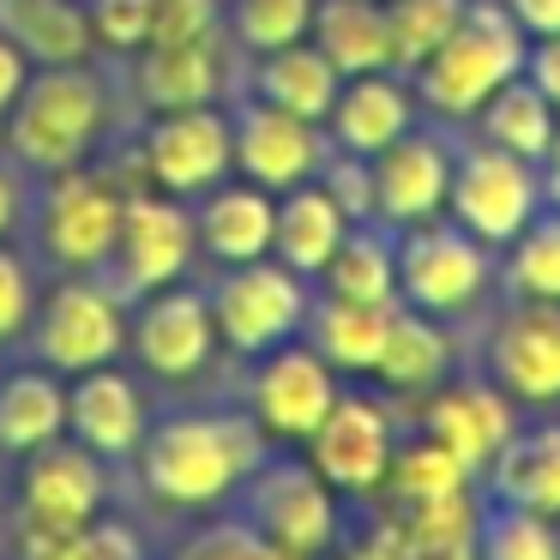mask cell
<instances>
[{"mask_svg": "<svg viewBox=\"0 0 560 560\" xmlns=\"http://www.w3.org/2000/svg\"><path fill=\"white\" fill-rule=\"evenodd\" d=\"M326 295L338 302H374V307H392L398 302V235L386 223H355L343 235V247L331 254V266L319 271Z\"/></svg>", "mask_w": 560, "mask_h": 560, "instance_id": "cell-32", "label": "cell"}, {"mask_svg": "<svg viewBox=\"0 0 560 560\" xmlns=\"http://www.w3.org/2000/svg\"><path fill=\"white\" fill-rule=\"evenodd\" d=\"M139 170H145V182L158 187V194H175V199L211 194V187L230 182V170H235L230 115H223L218 103L151 115L145 139H139Z\"/></svg>", "mask_w": 560, "mask_h": 560, "instance_id": "cell-9", "label": "cell"}, {"mask_svg": "<svg viewBox=\"0 0 560 560\" xmlns=\"http://www.w3.org/2000/svg\"><path fill=\"white\" fill-rule=\"evenodd\" d=\"M223 37V0H151V43Z\"/></svg>", "mask_w": 560, "mask_h": 560, "instance_id": "cell-42", "label": "cell"}, {"mask_svg": "<svg viewBox=\"0 0 560 560\" xmlns=\"http://www.w3.org/2000/svg\"><path fill=\"white\" fill-rule=\"evenodd\" d=\"M199 254L194 211L175 194H133L121 206V230H115V266H121V290L151 295L182 283V271Z\"/></svg>", "mask_w": 560, "mask_h": 560, "instance_id": "cell-15", "label": "cell"}, {"mask_svg": "<svg viewBox=\"0 0 560 560\" xmlns=\"http://www.w3.org/2000/svg\"><path fill=\"white\" fill-rule=\"evenodd\" d=\"M133 458L163 506L206 512L242 494V482L266 464V428L254 410H187L145 428Z\"/></svg>", "mask_w": 560, "mask_h": 560, "instance_id": "cell-1", "label": "cell"}, {"mask_svg": "<svg viewBox=\"0 0 560 560\" xmlns=\"http://www.w3.org/2000/svg\"><path fill=\"white\" fill-rule=\"evenodd\" d=\"M199 199H206V206L194 211L199 254H211L218 266H247V259L271 254L278 194H266V187H254V182H218Z\"/></svg>", "mask_w": 560, "mask_h": 560, "instance_id": "cell-24", "label": "cell"}, {"mask_svg": "<svg viewBox=\"0 0 560 560\" xmlns=\"http://www.w3.org/2000/svg\"><path fill=\"white\" fill-rule=\"evenodd\" d=\"M307 43H314V49L326 55L343 79L392 73V67H398V55H392L386 0H314Z\"/></svg>", "mask_w": 560, "mask_h": 560, "instance_id": "cell-25", "label": "cell"}, {"mask_svg": "<svg viewBox=\"0 0 560 560\" xmlns=\"http://www.w3.org/2000/svg\"><path fill=\"white\" fill-rule=\"evenodd\" d=\"M536 175H542V206L560 211V127H555V139H548V151L536 158Z\"/></svg>", "mask_w": 560, "mask_h": 560, "instance_id": "cell-48", "label": "cell"}, {"mask_svg": "<svg viewBox=\"0 0 560 560\" xmlns=\"http://www.w3.org/2000/svg\"><path fill=\"white\" fill-rule=\"evenodd\" d=\"M170 560H295V555H283V548L271 542V536H259L247 518H218V524L187 536Z\"/></svg>", "mask_w": 560, "mask_h": 560, "instance_id": "cell-40", "label": "cell"}, {"mask_svg": "<svg viewBox=\"0 0 560 560\" xmlns=\"http://www.w3.org/2000/svg\"><path fill=\"white\" fill-rule=\"evenodd\" d=\"M85 19L97 49L139 55L151 43V0H85Z\"/></svg>", "mask_w": 560, "mask_h": 560, "instance_id": "cell-41", "label": "cell"}, {"mask_svg": "<svg viewBox=\"0 0 560 560\" xmlns=\"http://www.w3.org/2000/svg\"><path fill=\"white\" fill-rule=\"evenodd\" d=\"M494 278H500L494 247L476 242L470 230H458L452 218L398 230V302L404 307H422L434 319H458L482 302Z\"/></svg>", "mask_w": 560, "mask_h": 560, "instance_id": "cell-4", "label": "cell"}, {"mask_svg": "<svg viewBox=\"0 0 560 560\" xmlns=\"http://www.w3.org/2000/svg\"><path fill=\"white\" fill-rule=\"evenodd\" d=\"M470 482H476V476L464 470L446 446H434V440L422 434V440H410V446H398V458H392L386 488H380V494H386L392 506H428V500L470 494Z\"/></svg>", "mask_w": 560, "mask_h": 560, "instance_id": "cell-34", "label": "cell"}, {"mask_svg": "<svg viewBox=\"0 0 560 560\" xmlns=\"http://www.w3.org/2000/svg\"><path fill=\"white\" fill-rule=\"evenodd\" d=\"M145 428H151L145 398L127 374H115V362L73 374V386H67V434L79 446H91L103 464H115V458H133Z\"/></svg>", "mask_w": 560, "mask_h": 560, "instance_id": "cell-21", "label": "cell"}, {"mask_svg": "<svg viewBox=\"0 0 560 560\" xmlns=\"http://www.w3.org/2000/svg\"><path fill=\"white\" fill-rule=\"evenodd\" d=\"M211 319H218V343H230L235 355H266L271 343H290L307 326V278L290 271L283 259H247V266H223V278L211 283Z\"/></svg>", "mask_w": 560, "mask_h": 560, "instance_id": "cell-5", "label": "cell"}, {"mask_svg": "<svg viewBox=\"0 0 560 560\" xmlns=\"http://www.w3.org/2000/svg\"><path fill=\"white\" fill-rule=\"evenodd\" d=\"M476 482L488 488V506L560 518V422L512 428V440L494 452V464Z\"/></svg>", "mask_w": 560, "mask_h": 560, "instance_id": "cell-22", "label": "cell"}, {"mask_svg": "<svg viewBox=\"0 0 560 560\" xmlns=\"http://www.w3.org/2000/svg\"><path fill=\"white\" fill-rule=\"evenodd\" d=\"M247 85H254V97L271 103V109L302 115V121H319V127H326L331 103H338L343 73L302 37V43H283V49H271V55H254V79H247Z\"/></svg>", "mask_w": 560, "mask_h": 560, "instance_id": "cell-27", "label": "cell"}, {"mask_svg": "<svg viewBox=\"0 0 560 560\" xmlns=\"http://www.w3.org/2000/svg\"><path fill=\"white\" fill-rule=\"evenodd\" d=\"M121 206L127 194L103 175L79 170L49 175V194H43V247L61 271H97L115 254V230H121Z\"/></svg>", "mask_w": 560, "mask_h": 560, "instance_id": "cell-12", "label": "cell"}, {"mask_svg": "<svg viewBox=\"0 0 560 560\" xmlns=\"http://www.w3.org/2000/svg\"><path fill=\"white\" fill-rule=\"evenodd\" d=\"M223 25H230L235 49L271 55V49H283V43L307 37L314 0H230V7H223Z\"/></svg>", "mask_w": 560, "mask_h": 560, "instance_id": "cell-37", "label": "cell"}, {"mask_svg": "<svg viewBox=\"0 0 560 560\" xmlns=\"http://www.w3.org/2000/svg\"><path fill=\"white\" fill-rule=\"evenodd\" d=\"M338 404V368L314 350V343H271L254 355V380H247V410L266 428V440H295L302 446L326 410Z\"/></svg>", "mask_w": 560, "mask_h": 560, "instance_id": "cell-10", "label": "cell"}, {"mask_svg": "<svg viewBox=\"0 0 560 560\" xmlns=\"http://www.w3.org/2000/svg\"><path fill=\"white\" fill-rule=\"evenodd\" d=\"M355 223L343 218V206L314 182L290 187V194H278V230H271V259H283L290 271H302L307 283L319 278V271L331 266V254L343 247V235H350Z\"/></svg>", "mask_w": 560, "mask_h": 560, "instance_id": "cell-26", "label": "cell"}, {"mask_svg": "<svg viewBox=\"0 0 560 560\" xmlns=\"http://www.w3.org/2000/svg\"><path fill=\"white\" fill-rule=\"evenodd\" d=\"M55 434H67V386L55 368H13L0 380V452H25L49 446Z\"/></svg>", "mask_w": 560, "mask_h": 560, "instance_id": "cell-30", "label": "cell"}, {"mask_svg": "<svg viewBox=\"0 0 560 560\" xmlns=\"http://www.w3.org/2000/svg\"><path fill=\"white\" fill-rule=\"evenodd\" d=\"M488 380L518 410H555L560 404V302L512 295V307L494 319L488 338Z\"/></svg>", "mask_w": 560, "mask_h": 560, "instance_id": "cell-13", "label": "cell"}, {"mask_svg": "<svg viewBox=\"0 0 560 560\" xmlns=\"http://www.w3.org/2000/svg\"><path fill=\"white\" fill-rule=\"evenodd\" d=\"M103 79L79 67H31L25 91L7 109V158H19L37 175L79 170L91 139L103 133Z\"/></svg>", "mask_w": 560, "mask_h": 560, "instance_id": "cell-3", "label": "cell"}, {"mask_svg": "<svg viewBox=\"0 0 560 560\" xmlns=\"http://www.w3.org/2000/svg\"><path fill=\"white\" fill-rule=\"evenodd\" d=\"M230 133H235V175L266 187V194H290V187L314 182L331 158L326 127L302 121V115H283L259 97H247L230 115Z\"/></svg>", "mask_w": 560, "mask_h": 560, "instance_id": "cell-14", "label": "cell"}, {"mask_svg": "<svg viewBox=\"0 0 560 560\" xmlns=\"http://www.w3.org/2000/svg\"><path fill=\"white\" fill-rule=\"evenodd\" d=\"M398 307V302H392ZM392 307L374 302H338V295H319L307 307V343L326 355L338 374H374L380 350H386V326H392Z\"/></svg>", "mask_w": 560, "mask_h": 560, "instance_id": "cell-31", "label": "cell"}, {"mask_svg": "<svg viewBox=\"0 0 560 560\" xmlns=\"http://www.w3.org/2000/svg\"><path fill=\"white\" fill-rule=\"evenodd\" d=\"M350 560H398V555H392V548H386V542H380V536H374V542H368V548H355Z\"/></svg>", "mask_w": 560, "mask_h": 560, "instance_id": "cell-50", "label": "cell"}, {"mask_svg": "<svg viewBox=\"0 0 560 560\" xmlns=\"http://www.w3.org/2000/svg\"><path fill=\"white\" fill-rule=\"evenodd\" d=\"M13 218H19V194H13V182H7V170H0V235L13 230Z\"/></svg>", "mask_w": 560, "mask_h": 560, "instance_id": "cell-49", "label": "cell"}, {"mask_svg": "<svg viewBox=\"0 0 560 560\" xmlns=\"http://www.w3.org/2000/svg\"><path fill=\"white\" fill-rule=\"evenodd\" d=\"M536 211H542V175H536L530 158H512V151L488 145V139L458 151L452 194H446V218L458 230H470L476 242H488L500 254Z\"/></svg>", "mask_w": 560, "mask_h": 560, "instance_id": "cell-7", "label": "cell"}, {"mask_svg": "<svg viewBox=\"0 0 560 560\" xmlns=\"http://www.w3.org/2000/svg\"><path fill=\"white\" fill-rule=\"evenodd\" d=\"M0 31L19 43L31 67H79L97 49L79 0H0Z\"/></svg>", "mask_w": 560, "mask_h": 560, "instance_id": "cell-29", "label": "cell"}, {"mask_svg": "<svg viewBox=\"0 0 560 560\" xmlns=\"http://www.w3.org/2000/svg\"><path fill=\"white\" fill-rule=\"evenodd\" d=\"M133 91L151 115L206 109L223 91V37L206 43H145L133 61Z\"/></svg>", "mask_w": 560, "mask_h": 560, "instance_id": "cell-23", "label": "cell"}, {"mask_svg": "<svg viewBox=\"0 0 560 560\" xmlns=\"http://www.w3.org/2000/svg\"><path fill=\"white\" fill-rule=\"evenodd\" d=\"M524 79H530V85L542 91L548 103H555V115H560V37L530 43V61H524Z\"/></svg>", "mask_w": 560, "mask_h": 560, "instance_id": "cell-45", "label": "cell"}, {"mask_svg": "<svg viewBox=\"0 0 560 560\" xmlns=\"http://www.w3.org/2000/svg\"><path fill=\"white\" fill-rule=\"evenodd\" d=\"M127 350L139 355V368L158 380H194L199 368L218 355V319L199 290H151L139 302V314L127 319Z\"/></svg>", "mask_w": 560, "mask_h": 560, "instance_id": "cell-17", "label": "cell"}, {"mask_svg": "<svg viewBox=\"0 0 560 560\" xmlns=\"http://www.w3.org/2000/svg\"><path fill=\"white\" fill-rule=\"evenodd\" d=\"M512 428H518V398H506L494 380H452V386H434L422 404V434L434 446H446L470 476H482L494 464Z\"/></svg>", "mask_w": 560, "mask_h": 560, "instance_id": "cell-18", "label": "cell"}, {"mask_svg": "<svg viewBox=\"0 0 560 560\" xmlns=\"http://www.w3.org/2000/svg\"><path fill=\"white\" fill-rule=\"evenodd\" d=\"M25 530H79L103 518V458L79 440L55 434L25 452Z\"/></svg>", "mask_w": 560, "mask_h": 560, "instance_id": "cell-19", "label": "cell"}, {"mask_svg": "<svg viewBox=\"0 0 560 560\" xmlns=\"http://www.w3.org/2000/svg\"><path fill=\"white\" fill-rule=\"evenodd\" d=\"M25 560H145V548L127 524L91 518L79 530H25Z\"/></svg>", "mask_w": 560, "mask_h": 560, "instance_id": "cell-39", "label": "cell"}, {"mask_svg": "<svg viewBox=\"0 0 560 560\" xmlns=\"http://www.w3.org/2000/svg\"><path fill=\"white\" fill-rule=\"evenodd\" d=\"M524 61H530V37L518 31V19L500 0H470L458 31L416 67L410 85H416L422 115H434V121H476V109L506 79H518Z\"/></svg>", "mask_w": 560, "mask_h": 560, "instance_id": "cell-2", "label": "cell"}, {"mask_svg": "<svg viewBox=\"0 0 560 560\" xmlns=\"http://www.w3.org/2000/svg\"><path fill=\"white\" fill-rule=\"evenodd\" d=\"M512 295L530 302H560V211L542 206L518 235L506 242V266H500Z\"/></svg>", "mask_w": 560, "mask_h": 560, "instance_id": "cell-35", "label": "cell"}, {"mask_svg": "<svg viewBox=\"0 0 560 560\" xmlns=\"http://www.w3.org/2000/svg\"><path fill=\"white\" fill-rule=\"evenodd\" d=\"M31 343H37V362L55 368L61 380L109 368L115 355L127 350L121 295L91 283L85 271H73V278L55 283V290L43 295V307L31 314Z\"/></svg>", "mask_w": 560, "mask_h": 560, "instance_id": "cell-8", "label": "cell"}, {"mask_svg": "<svg viewBox=\"0 0 560 560\" xmlns=\"http://www.w3.org/2000/svg\"><path fill=\"white\" fill-rule=\"evenodd\" d=\"M512 19H518V31L530 43H542V37H560V0H500Z\"/></svg>", "mask_w": 560, "mask_h": 560, "instance_id": "cell-46", "label": "cell"}, {"mask_svg": "<svg viewBox=\"0 0 560 560\" xmlns=\"http://www.w3.org/2000/svg\"><path fill=\"white\" fill-rule=\"evenodd\" d=\"M374 163V223H386L392 235L416 230V223L446 218V194H452V163L458 151L428 127H410L404 139H392Z\"/></svg>", "mask_w": 560, "mask_h": 560, "instance_id": "cell-16", "label": "cell"}, {"mask_svg": "<svg viewBox=\"0 0 560 560\" xmlns=\"http://www.w3.org/2000/svg\"><path fill=\"white\" fill-rule=\"evenodd\" d=\"M242 518L295 560H319L338 542V488L307 458H266L242 482Z\"/></svg>", "mask_w": 560, "mask_h": 560, "instance_id": "cell-6", "label": "cell"}, {"mask_svg": "<svg viewBox=\"0 0 560 560\" xmlns=\"http://www.w3.org/2000/svg\"><path fill=\"white\" fill-rule=\"evenodd\" d=\"M476 560H560V518L488 506L476 524Z\"/></svg>", "mask_w": 560, "mask_h": 560, "instance_id": "cell-38", "label": "cell"}, {"mask_svg": "<svg viewBox=\"0 0 560 560\" xmlns=\"http://www.w3.org/2000/svg\"><path fill=\"white\" fill-rule=\"evenodd\" d=\"M31 314H37V290H31L25 259L0 247V343H13L31 326Z\"/></svg>", "mask_w": 560, "mask_h": 560, "instance_id": "cell-44", "label": "cell"}, {"mask_svg": "<svg viewBox=\"0 0 560 560\" xmlns=\"http://www.w3.org/2000/svg\"><path fill=\"white\" fill-rule=\"evenodd\" d=\"M452 374V331L440 326L434 314L422 307H392V326H386V350L374 362V380L386 392H416L428 398L434 386H446Z\"/></svg>", "mask_w": 560, "mask_h": 560, "instance_id": "cell-28", "label": "cell"}, {"mask_svg": "<svg viewBox=\"0 0 560 560\" xmlns=\"http://www.w3.org/2000/svg\"><path fill=\"white\" fill-rule=\"evenodd\" d=\"M302 446H307V464H314L338 494L368 500V494L386 488V470H392V458H398V428H392V410L380 398L338 392L326 422H319Z\"/></svg>", "mask_w": 560, "mask_h": 560, "instance_id": "cell-11", "label": "cell"}, {"mask_svg": "<svg viewBox=\"0 0 560 560\" xmlns=\"http://www.w3.org/2000/svg\"><path fill=\"white\" fill-rule=\"evenodd\" d=\"M555 127H560L555 103H548L524 73H518V79H506V85H500L494 97H488L482 109H476V139H488V145L512 151V158H530V163L548 151Z\"/></svg>", "mask_w": 560, "mask_h": 560, "instance_id": "cell-33", "label": "cell"}, {"mask_svg": "<svg viewBox=\"0 0 560 560\" xmlns=\"http://www.w3.org/2000/svg\"><path fill=\"white\" fill-rule=\"evenodd\" d=\"M319 187L343 206L350 223H374V163L350 158V151H331L326 170H319Z\"/></svg>", "mask_w": 560, "mask_h": 560, "instance_id": "cell-43", "label": "cell"}, {"mask_svg": "<svg viewBox=\"0 0 560 560\" xmlns=\"http://www.w3.org/2000/svg\"><path fill=\"white\" fill-rule=\"evenodd\" d=\"M470 13V0H386L392 19V55H398V73H416L440 43L458 31V19Z\"/></svg>", "mask_w": 560, "mask_h": 560, "instance_id": "cell-36", "label": "cell"}, {"mask_svg": "<svg viewBox=\"0 0 560 560\" xmlns=\"http://www.w3.org/2000/svg\"><path fill=\"white\" fill-rule=\"evenodd\" d=\"M422 115L416 103V85L392 67V73H362V79H343L338 103L326 115V139L331 151H350V158H380L392 139H404Z\"/></svg>", "mask_w": 560, "mask_h": 560, "instance_id": "cell-20", "label": "cell"}, {"mask_svg": "<svg viewBox=\"0 0 560 560\" xmlns=\"http://www.w3.org/2000/svg\"><path fill=\"white\" fill-rule=\"evenodd\" d=\"M25 79H31V61L19 55V43L0 31V121H7V109H13V97L25 91Z\"/></svg>", "mask_w": 560, "mask_h": 560, "instance_id": "cell-47", "label": "cell"}]
</instances>
